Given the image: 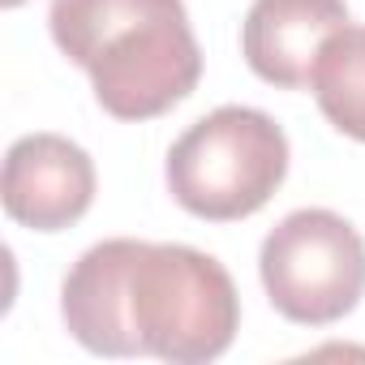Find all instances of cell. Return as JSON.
<instances>
[{"mask_svg": "<svg viewBox=\"0 0 365 365\" xmlns=\"http://www.w3.org/2000/svg\"><path fill=\"white\" fill-rule=\"evenodd\" d=\"M61 314L86 352L202 365L232 348L241 297L224 262L194 245L116 237L73 262Z\"/></svg>", "mask_w": 365, "mask_h": 365, "instance_id": "cell-1", "label": "cell"}, {"mask_svg": "<svg viewBox=\"0 0 365 365\" xmlns=\"http://www.w3.org/2000/svg\"><path fill=\"white\" fill-rule=\"evenodd\" d=\"M56 48L91 73L95 99L116 120H150L190 99L202 48L185 0H52Z\"/></svg>", "mask_w": 365, "mask_h": 365, "instance_id": "cell-2", "label": "cell"}, {"mask_svg": "<svg viewBox=\"0 0 365 365\" xmlns=\"http://www.w3.org/2000/svg\"><path fill=\"white\" fill-rule=\"evenodd\" d=\"M288 176V138L258 108H215L168 150V190L198 220L228 224L262 211Z\"/></svg>", "mask_w": 365, "mask_h": 365, "instance_id": "cell-3", "label": "cell"}, {"mask_svg": "<svg viewBox=\"0 0 365 365\" xmlns=\"http://www.w3.org/2000/svg\"><path fill=\"white\" fill-rule=\"evenodd\" d=\"M258 275L288 322L331 327L365 297V241L344 215L305 207L267 232Z\"/></svg>", "mask_w": 365, "mask_h": 365, "instance_id": "cell-4", "label": "cell"}, {"mask_svg": "<svg viewBox=\"0 0 365 365\" xmlns=\"http://www.w3.org/2000/svg\"><path fill=\"white\" fill-rule=\"evenodd\" d=\"M0 194L14 224L35 232H61L78 224L95 202V163L61 133H26L5 155Z\"/></svg>", "mask_w": 365, "mask_h": 365, "instance_id": "cell-5", "label": "cell"}, {"mask_svg": "<svg viewBox=\"0 0 365 365\" xmlns=\"http://www.w3.org/2000/svg\"><path fill=\"white\" fill-rule=\"evenodd\" d=\"M344 26V0H254L241 26V48L262 82L297 91L309 86L322 43Z\"/></svg>", "mask_w": 365, "mask_h": 365, "instance_id": "cell-6", "label": "cell"}, {"mask_svg": "<svg viewBox=\"0 0 365 365\" xmlns=\"http://www.w3.org/2000/svg\"><path fill=\"white\" fill-rule=\"evenodd\" d=\"M309 86L322 116L339 133L365 142V26L348 22L322 43Z\"/></svg>", "mask_w": 365, "mask_h": 365, "instance_id": "cell-7", "label": "cell"}, {"mask_svg": "<svg viewBox=\"0 0 365 365\" xmlns=\"http://www.w3.org/2000/svg\"><path fill=\"white\" fill-rule=\"evenodd\" d=\"M0 5H5V9H18V5H22V0H0Z\"/></svg>", "mask_w": 365, "mask_h": 365, "instance_id": "cell-8", "label": "cell"}]
</instances>
